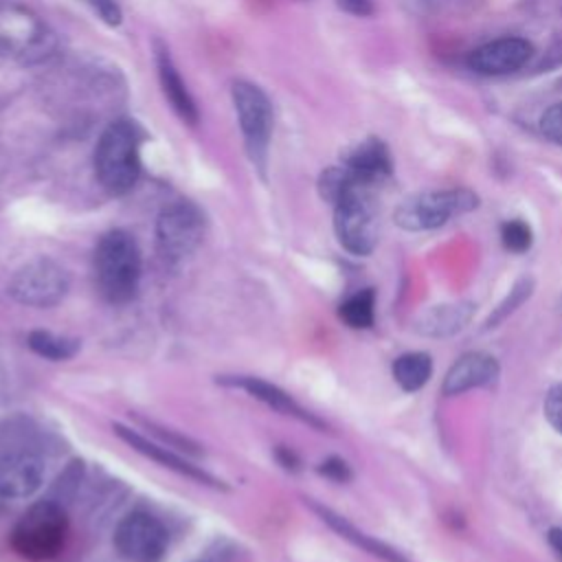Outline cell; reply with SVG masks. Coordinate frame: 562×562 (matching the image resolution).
<instances>
[{
  "instance_id": "6da1fadb",
  "label": "cell",
  "mask_w": 562,
  "mask_h": 562,
  "mask_svg": "<svg viewBox=\"0 0 562 562\" xmlns=\"http://www.w3.org/2000/svg\"><path fill=\"white\" fill-rule=\"evenodd\" d=\"M145 134L136 121L110 123L94 149V171L101 187L112 195L127 193L140 176V143Z\"/></svg>"
},
{
  "instance_id": "7a4b0ae2",
  "label": "cell",
  "mask_w": 562,
  "mask_h": 562,
  "mask_svg": "<svg viewBox=\"0 0 562 562\" xmlns=\"http://www.w3.org/2000/svg\"><path fill=\"white\" fill-rule=\"evenodd\" d=\"M140 281V252L127 231L105 233L94 248V285L99 294L121 305L136 296Z\"/></svg>"
},
{
  "instance_id": "3957f363",
  "label": "cell",
  "mask_w": 562,
  "mask_h": 562,
  "mask_svg": "<svg viewBox=\"0 0 562 562\" xmlns=\"http://www.w3.org/2000/svg\"><path fill=\"white\" fill-rule=\"evenodd\" d=\"M375 189L378 187L367 184L351 173L349 187L334 202L336 237L345 246V250L353 255H369L378 244L380 220Z\"/></svg>"
},
{
  "instance_id": "277c9868",
  "label": "cell",
  "mask_w": 562,
  "mask_h": 562,
  "mask_svg": "<svg viewBox=\"0 0 562 562\" xmlns=\"http://www.w3.org/2000/svg\"><path fill=\"white\" fill-rule=\"evenodd\" d=\"M68 518L61 505L40 501L31 505L11 531V547L26 560L42 562L55 558L66 540Z\"/></svg>"
},
{
  "instance_id": "5b68a950",
  "label": "cell",
  "mask_w": 562,
  "mask_h": 562,
  "mask_svg": "<svg viewBox=\"0 0 562 562\" xmlns=\"http://www.w3.org/2000/svg\"><path fill=\"white\" fill-rule=\"evenodd\" d=\"M233 105L237 112V121L244 134L246 151L255 167H259L261 173H266V160H268V147L272 136V105L268 94L250 83V81H235L231 88Z\"/></svg>"
},
{
  "instance_id": "8992f818",
  "label": "cell",
  "mask_w": 562,
  "mask_h": 562,
  "mask_svg": "<svg viewBox=\"0 0 562 562\" xmlns=\"http://www.w3.org/2000/svg\"><path fill=\"white\" fill-rule=\"evenodd\" d=\"M479 198L468 189L424 191L406 198L395 209V224L406 231H430L446 224L450 217L476 209Z\"/></svg>"
},
{
  "instance_id": "52a82bcc",
  "label": "cell",
  "mask_w": 562,
  "mask_h": 562,
  "mask_svg": "<svg viewBox=\"0 0 562 562\" xmlns=\"http://www.w3.org/2000/svg\"><path fill=\"white\" fill-rule=\"evenodd\" d=\"M204 217L189 202L167 206L156 222V241L165 261L178 263L187 259L202 241Z\"/></svg>"
},
{
  "instance_id": "ba28073f",
  "label": "cell",
  "mask_w": 562,
  "mask_h": 562,
  "mask_svg": "<svg viewBox=\"0 0 562 562\" xmlns=\"http://www.w3.org/2000/svg\"><path fill=\"white\" fill-rule=\"evenodd\" d=\"M68 272L53 259H35L22 266L9 281V294L31 307L57 305L68 292Z\"/></svg>"
},
{
  "instance_id": "9c48e42d",
  "label": "cell",
  "mask_w": 562,
  "mask_h": 562,
  "mask_svg": "<svg viewBox=\"0 0 562 562\" xmlns=\"http://www.w3.org/2000/svg\"><path fill=\"white\" fill-rule=\"evenodd\" d=\"M169 544L165 525L147 514H127L114 531V547L127 562H160Z\"/></svg>"
},
{
  "instance_id": "30bf717a",
  "label": "cell",
  "mask_w": 562,
  "mask_h": 562,
  "mask_svg": "<svg viewBox=\"0 0 562 562\" xmlns=\"http://www.w3.org/2000/svg\"><path fill=\"white\" fill-rule=\"evenodd\" d=\"M533 48L522 37H501L474 48L468 57V66L479 75H509L527 64Z\"/></svg>"
},
{
  "instance_id": "8fae6325",
  "label": "cell",
  "mask_w": 562,
  "mask_h": 562,
  "mask_svg": "<svg viewBox=\"0 0 562 562\" xmlns=\"http://www.w3.org/2000/svg\"><path fill=\"white\" fill-rule=\"evenodd\" d=\"M44 479V463L29 450H11L0 457V496L26 498Z\"/></svg>"
},
{
  "instance_id": "7c38bea8",
  "label": "cell",
  "mask_w": 562,
  "mask_h": 562,
  "mask_svg": "<svg viewBox=\"0 0 562 562\" xmlns=\"http://www.w3.org/2000/svg\"><path fill=\"white\" fill-rule=\"evenodd\" d=\"M501 369L494 356L485 351H470L463 353L446 373L441 391L443 395H459L463 391L494 384Z\"/></svg>"
},
{
  "instance_id": "4fadbf2b",
  "label": "cell",
  "mask_w": 562,
  "mask_h": 562,
  "mask_svg": "<svg viewBox=\"0 0 562 562\" xmlns=\"http://www.w3.org/2000/svg\"><path fill=\"white\" fill-rule=\"evenodd\" d=\"M114 432H116L130 448H134L136 452L145 454L147 459L158 461L160 465L173 470V472L180 474V476L193 479V481H198V483H202V485H211V487H222V490L226 487V485H224L222 481H217L213 474H209V472H204L202 468L189 463L187 459H180V457L173 454L169 448L158 446V443H154V441L140 437V435L134 432L132 428H125V426H121V424H114Z\"/></svg>"
},
{
  "instance_id": "5bb4252c",
  "label": "cell",
  "mask_w": 562,
  "mask_h": 562,
  "mask_svg": "<svg viewBox=\"0 0 562 562\" xmlns=\"http://www.w3.org/2000/svg\"><path fill=\"white\" fill-rule=\"evenodd\" d=\"M156 68H158V81H160L162 94L169 101V105L173 108V112L187 125H198V121H200L198 105H195L191 92L187 90V83L182 81L167 46L160 42H156Z\"/></svg>"
},
{
  "instance_id": "9a60e30c",
  "label": "cell",
  "mask_w": 562,
  "mask_h": 562,
  "mask_svg": "<svg viewBox=\"0 0 562 562\" xmlns=\"http://www.w3.org/2000/svg\"><path fill=\"white\" fill-rule=\"evenodd\" d=\"M345 167L362 182L380 187L393 171L391 154L380 138H364L345 158Z\"/></svg>"
},
{
  "instance_id": "2e32d148",
  "label": "cell",
  "mask_w": 562,
  "mask_h": 562,
  "mask_svg": "<svg viewBox=\"0 0 562 562\" xmlns=\"http://www.w3.org/2000/svg\"><path fill=\"white\" fill-rule=\"evenodd\" d=\"M217 382L222 384H228V386H235V389H244L246 393H250L255 400L263 402L266 406L283 413V415H292L301 422H307L312 426H323L321 419H316L314 415H310L305 408H301L285 391H281L279 386L266 382V380H259V378H250V375H224L220 378Z\"/></svg>"
},
{
  "instance_id": "e0dca14e",
  "label": "cell",
  "mask_w": 562,
  "mask_h": 562,
  "mask_svg": "<svg viewBox=\"0 0 562 562\" xmlns=\"http://www.w3.org/2000/svg\"><path fill=\"white\" fill-rule=\"evenodd\" d=\"M474 314L472 303H443L432 305L415 318V331L432 338H443L461 331Z\"/></svg>"
},
{
  "instance_id": "ac0fdd59",
  "label": "cell",
  "mask_w": 562,
  "mask_h": 562,
  "mask_svg": "<svg viewBox=\"0 0 562 562\" xmlns=\"http://www.w3.org/2000/svg\"><path fill=\"white\" fill-rule=\"evenodd\" d=\"M312 507H314V512L321 514V518H323L334 531H338L345 540L358 544L360 549H364V551H369V553H373V555H378V558H382V560H386V562H408L402 553H397V551L391 549L389 544H384V542H380V540H375V538H371V536L358 531V529H356L353 525H349L342 516H338V514H334V512H329V509H325V507H321V505H312Z\"/></svg>"
},
{
  "instance_id": "d6986e66",
  "label": "cell",
  "mask_w": 562,
  "mask_h": 562,
  "mask_svg": "<svg viewBox=\"0 0 562 562\" xmlns=\"http://www.w3.org/2000/svg\"><path fill=\"white\" fill-rule=\"evenodd\" d=\"M432 375V360L424 351H411L393 362V378L404 391L422 389Z\"/></svg>"
},
{
  "instance_id": "ffe728a7",
  "label": "cell",
  "mask_w": 562,
  "mask_h": 562,
  "mask_svg": "<svg viewBox=\"0 0 562 562\" xmlns=\"http://www.w3.org/2000/svg\"><path fill=\"white\" fill-rule=\"evenodd\" d=\"M29 347L48 360H68L79 351V340L55 336L50 331H31L29 334Z\"/></svg>"
},
{
  "instance_id": "44dd1931",
  "label": "cell",
  "mask_w": 562,
  "mask_h": 562,
  "mask_svg": "<svg viewBox=\"0 0 562 562\" xmlns=\"http://www.w3.org/2000/svg\"><path fill=\"white\" fill-rule=\"evenodd\" d=\"M340 318L349 325V327H356V329H364V327H371L373 325V318H375V294L373 290H360L358 294L349 296L340 310H338Z\"/></svg>"
},
{
  "instance_id": "7402d4cb",
  "label": "cell",
  "mask_w": 562,
  "mask_h": 562,
  "mask_svg": "<svg viewBox=\"0 0 562 562\" xmlns=\"http://www.w3.org/2000/svg\"><path fill=\"white\" fill-rule=\"evenodd\" d=\"M531 292H533V281H531V279H520V281L509 290V294L503 299V303L487 316L485 329L496 327L498 323H503L512 312H516V310L531 296Z\"/></svg>"
},
{
  "instance_id": "603a6c76",
  "label": "cell",
  "mask_w": 562,
  "mask_h": 562,
  "mask_svg": "<svg viewBox=\"0 0 562 562\" xmlns=\"http://www.w3.org/2000/svg\"><path fill=\"white\" fill-rule=\"evenodd\" d=\"M501 239L505 244L507 250L512 252H525L529 246H531V228L520 222V220H512V222H505L503 228H501Z\"/></svg>"
},
{
  "instance_id": "cb8c5ba5",
  "label": "cell",
  "mask_w": 562,
  "mask_h": 562,
  "mask_svg": "<svg viewBox=\"0 0 562 562\" xmlns=\"http://www.w3.org/2000/svg\"><path fill=\"white\" fill-rule=\"evenodd\" d=\"M540 130L547 138L562 145V101H558L549 110H544V114L540 119Z\"/></svg>"
},
{
  "instance_id": "d4e9b609",
  "label": "cell",
  "mask_w": 562,
  "mask_h": 562,
  "mask_svg": "<svg viewBox=\"0 0 562 562\" xmlns=\"http://www.w3.org/2000/svg\"><path fill=\"white\" fill-rule=\"evenodd\" d=\"M544 417L562 435V382L549 389L544 397Z\"/></svg>"
},
{
  "instance_id": "484cf974",
  "label": "cell",
  "mask_w": 562,
  "mask_h": 562,
  "mask_svg": "<svg viewBox=\"0 0 562 562\" xmlns=\"http://www.w3.org/2000/svg\"><path fill=\"white\" fill-rule=\"evenodd\" d=\"M79 2L86 4L90 11H94L110 26H119L123 20V13L114 0H79Z\"/></svg>"
},
{
  "instance_id": "4316f807",
  "label": "cell",
  "mask_w": 562,
  "mask_h": 562,
  "mask_svg": "<svg viewBox=\"0 0 562 562\" xmlns=\"http://www.w3.org/2000/svg\"><path fill=\"white\" fill-rule=\"evenodd\" d=\"M318 472H321L323 476L331 479V481H349V476H351L349 465H347L342 459H338V457L325 459V461L318 465Z\"/></svg>"
},
{
  "instance_id": "83f0119b",
  "label": "cell",
  "mask_w": 562,
  "mask_h": 562,
  "mask_svg": "<svg viewBox=\"0 0 562 562\" xmlns=\"http://www.w3.org/2000/svg\"><path fill=\"white\" fill-rule=\"evenodd\" d=\"M336 4H338L345 13H351V15H358V18H364V15H371V13H373L371 0H336Z\"/></svg>"
},
{
  "instance_id": "f1b7e54d",
  "label": "cell",
  "mask_w": 562,
  "mask_h": 562,
  "mask_svg": "<svg viewBox=\"0 0 562 562\" xmlns=\"http://www.w3.org/2000/svg\"><path fill=\"white\" fill-rule=\"evenodd\" d=\"M549 544H551V549L558 553V558L562 560V527H553V529H549Z\"/></svg>"
}]
</instances>
